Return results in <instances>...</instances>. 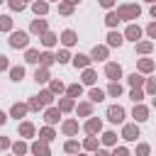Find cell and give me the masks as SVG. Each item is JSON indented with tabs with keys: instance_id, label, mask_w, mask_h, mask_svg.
I'll return each mask as SVG.
<instances>
[{
	"instance_id": "cell-1",
	"label": "cell",
	"mask_w": 156,
	"mask_h": 156,
	"mask_svg": "<svg viewBox=\"0 0 156 156\" xmlns=\"http://www.w3.org/2000/svg\"><path fill=\"white\" fill-rule=\"evenodd\" d=\"M136 15H139V7H136V5H124V7L117 12V17H119V20H122V17H124V20H129V17H136Z\"/></svg>"
},
{
	"instance_id": "cell-2",
	"label": "cell",
	"mask_w": 156,
	"mask_h": 156,
	"mask_svg": "<svg viewBox=\"0 0 156 156\" xmlns=\"http://www.w3.org/2000/svg\"><path fill=\"white\" fill-rule=\"evenodd\" d=\"M10 44H12L15 49L27 46V34H24V32H15V34H12V39H10Z\"/></svg>"
},
{
	"instance_id": "cell-3",
	"label": "cell",
	"mask_w": 156,
	"mask_h": 156,
	"mask_svg": "<svg viewBox=\"0 0 156 156\" xmlns=\"http://www.w3.org/2000/svg\"><path fill=\"white\" fill-rule=\"evenodd\" d=\"M107 115H110L112 122H122V119H124V110H122V107H110Z\"/></svg>"
},
{
	"instance_id": "cell-4",
	"label": "cell",
	"mask_w": 156,
	"mask_h": 156,
	"mask_svg": "<svg viewBox=\"0 0 156 156\" xmlns=\"http://www.w3.org/2000/svg\"><path fill=\"white\" fill-rule=\"evenodd\" d=\"M119 73H122V71H119V66H117V63H107V76H110L112 80H117V78H119Z\"/></svg>"
},
{
	"instance_id": "cell-5",
	"label": "cell",
	"mask_w": 156,
	"mask_h": 156,
	"mask_svg": "<svg viewBox=\"0 0 156 156\" xmlns=\"http://www.w3.org/2000/svg\"><path fill=\"white\" fill-rule=\"evenodd\" d=\"M107 41H110V46H119V44H122V34H117V32H112V34L107 37Z\"/></svg>"
},
{
	"instance_id": "cell-6",
	"label": "cell",
	"mask_w": 156,
	"mask_h": 156,
	"mask_svg": "<svg viewBox=\"0 0 156 156\" xmlns=\"http://www.w3.org/2000/svg\"><path fill=\"white\" fill-rule=\"evenodd\" d=\"M85 129H88L90 134H95V132H100V119H90V122L85 124Z\"/></svg>"
},
{
	"instance_id": "cell-7",
	"label": "cell",
	"mask_w": 156,
	"mask_h": 156,
	"mask_svg": "<svg viewBox=\"0 0 156 156\" xmlns=\"http://www.w3.org/2000/svg\"><path fill=\"white\" fill-rule=\"evenodd\" d=\"M136 136H139L136 127H132V124H129V127H124V139H136Z\"/></svg>"
},
{
	"instance_id": "cell-8",
	"label": "cell",
	"mask_w": 156,
	"mask_h": 156,
	"mask_svg": "<svg viewBox=\"0 0 156 156\" xmlns=\"http://www.w3.org/2000/svg\"><path fill=\"white\" fill-rule=\"evenodd\" d=\"M32 151H34L37 156H49V149H46L44 144H34V146H32Z\"/></svg>"
},
{
	"instance_id": "cell-9",
	"label": "cell",
	"mask_w": 156,
	"mask_h": 156,
	"mask_svg": "<svg viewBox=\"0 0 156 156\" xmlns=\"http://www.w3.org/2000/svg\"><path fill=\"white\" fill-rule=\"evenodd\" d=\"M139 34H141V29H139V27H129V29H127V37H129V39H134V41L139 39Z\"/></svg>"
},
{
	"instance_id": "cell-10",
	"label": "cell",
	"mask_w": 156,
	"mask_h": 156,
	"mask_svg": "<svg viewBox=\"0 0 156 156\" xmlns=\"http://www.w3.org/2000/svg\"><path fill=\"white\" fill-rule=\"evenodd\" d=\"M63 44H68V46H71V44H76V34H73L71 29H68V32H63Z\"/></svg>"
},
{
	"instance_id": "cell-11",
	"label": "cell",
	"mask_w": 156,
	"mask_h": 156,
	"mask_svg": "<svg viewBox=\"0 0 156 156\" xmlns=\"http://www.w3.org/2000/svg\"><path fill=\"white\" fill-rule=\"evenodd\" d=\"M32 29H34V32H46V22H44V20H37V22L32 24Z\"/></svg>"
},
{
	"instance_id": "cell-12",
	"label": "cell",
	"mask_w": 156,
	"mask_h": 156,
	"mask_svg": "<svg viewBox=\"0 0 156 156\" xmlns=\"http://www.w3.org/2000/svg\"><path fill=\"white\" fill-rule=\"evenodd\" d=\"M24 112H27V105H15V107H12V115H15V117H22Z\"/></svg>"
},
{
	"instance_id": "cell-13",
	"label": "cell",
	"mask_w": 156,
	"mask_h": 156,
	"mask_svg": "<svg viewBox=\"0 0 156 156\" xmlns=\"http://www.w3.org/2000/svg\"><path fill=\"white\" fill-rule=\"evenodd\" d=\"M27 61H29V63H34V61H39V51H34V49H29V51H27Z\"/></svg>"
},
{
	"instance_id": "cell-14",
	"label": "cell",
	"mask_w": 156,
	"mask_h": 156,
	"mask_svg": "<svg viewBox=\"0 0 156 156\" xmlns=\"http://www.w3.org/2000/svg\"><path fill=\"white\" fill-rule=\"evenodd\" d=\"M10 76H12V80H22L24 71H22V68H12V71H10Z\"/></svg>"
},
{
	"instance_id": "cell-15",
	"label": "cell",
	"mask_w": 156,
	"mask_h": 156,
	"mask_svg": "<svg viewBox=\"0 0 156 156\" xmlns=\"http://www.w3.org/2000/svg\"><path fill=\"white\" fill-rule=\"evenodd\" d=\"M37 102H39V105H46V102H51V93H41V95L37 98Z\"/></svg>"
},
{
	"instance_id": "cell-16",
	"label": "cell",
	"mask_w": 156,
	"mask_h": 156,
	"mask_svg": "<svg viewBox=\"0 0 156 156\" xmlns=\"http://www.w3.org/2000/svg\"><path fill=\"white\" fill-rule=\"evenodd\" d=\"M46 122H58V110H49L46 112Z\"/></svg>"
},
{
	"instance_id": "cell-17",
	"label": "cell",
	"mask_w": 156,
	"mask_h": 156,
	"mask_svg": "<svg viewBox=\"0 0 156 156\" xmlns=\"http://www.w3.org/2000/svg\"><path fill=\"white\" fill-rule=\"evenodd\" d=\"M76 129H78V124H76V122H66V124H63V132H66V134H73Z\"/></svg>"
},
{
	"instance_id": "cell-18",
	"label": "cell",
	"mask_w": 156,
	"mask_h": 156,
	"mask_svg": "<svg viewBox=\"0 0 156 156\" xmlns=\"http://www.w3.org/2000/svg\"><path fill=\"white\" fill-rule=\"evenodd\" d=\"M34 12L37 15H44L46 12V2H34Z\"/></svg>"
},
{
	"instance_id": "cell-19",
	"label": "cell",
	"mask_w": 156,
	"mask_h": 156,
	"mask_svg": "<svg viewBox=\"0 0 156 156\" xmlns=\"http://www.w3.org/2000/svg\"><path fill=\"white\" fill-rule=\"evenodd\" d=\"M12 27V20L10 17H0V29H10Z\"/></svg>"
},
{
	"instance_id": "cell-20",
	"label": "cell",
	"mask_w": 156,
	"mask_h": 156,
	"mask_svg": "<svg viewBox=\"0 0 156 156\" xmlns=\"http://www.w3.org/2000/svg\"><path fill=\"white\" fill-rule=\"evenodd\" d=\"M93 56H95V58H105V49H102V46H95V49H93Z\"/></svg>"
},
{
	"instance_id": "cell-21",
	"label": "cell",
	"mask_w": 156,
	"mask_h": 156,
	"mask_svg": "<svg viewBox=\"0 0 156 156\" xmlns=\"http://www.w3.org/2000/svg\"><path fill=\"white\" fill-rule=\"evenodd\" d=\"M73 61H76V66H88V56H80V54H78Z\"/></svg>"
},
{
	"instance_id": "cell-22",
	"label": "cell",
	"mask_w": 156,
	"mask_h": 156,
	"mask_svg": "<svg viewBox=\"0 0 156 156\" xmlns=\"http://www.w3.org/2000/svg\"><path fill=\"white\" fill-rule=\"evenodd\" d=\"M90 100L100 102V100H102V90H90Z\"/></svg>"
},
{
	"instance_id": "cell-23",
	"label": "cell",
	"mask_w": 156,
	"mask_h": 156,
	"mask_svg": "<svg viewBox=\"0 0 156 156\" xmlns=\"http://www.w3.org/2000/svg\"><path fill=\"white\" fill-rule=\"evenodd\" d=\"M134 117H136V119H146V110H144V107H136V110H134Z\"/></svg>"
},
{
	"instance_id": "cell-24",
	"label": "cell",
	"mask_w": 156,
	"mask_h": 156,
	"mask_svg": "<svg viewBox=\"0 0 156 156\" xmlns=\"http://www.w3.org/2000/svg\"><path fill=\"white\" fill-rule=\"evenodd\" d=\"M20 132H22L24 136H29V134L34 132V127H32V124H22V127H20Z\"/></svg>"
},
{
	"instance_id": "cell-25",
	"label": "cell",
	"mask_w": 156,
	"mask_h": 156,
	"mask_svg": "<svg viewBox=\"0 0 156 156\" xmlns=\"http://www.w3.org/2000/svg\"><path fill=\"white\" fill-rule=\"evenodd\" d=\"M68 95H71V98L80 95V85H71V88H68Z\"/></svg>"
},
{
	"instance_id": "cell-26",
	"label": "cell",
	"mask_w": 156,
	"mask_h": 156,
	"mask_svg": "<svg viewBox=\"0 0 156 156\" xmlns=\"http://www.w3.org/2000/svg\"><path fill=\"white\" fill-rule=\"evenodd\" d=\"M117 22H119V17H117L115 12H110V15H107V24H117Z\"/></svg>"
},
{
	"instance_id": "cell-27",
	"label": "cell",
	"mask_w": 156,
	"mask_h": 156,
	"mask_svg": "<svg viewBox=\"0 0 156 156\" xmlns=\"http://www.w3.org/2000/svg\"><path fill=\"white\" fill-rule=\"evenodd\" d=\"M83 80H85V83H93V80H95V73H93V71H85Z\"/></svg>"
},
{
	"instance_id": "cell-28",
	"label": "cell",
	"mask_w": 156,
	"mask_h": 156,
	"mask_svg": "<svg viewBox=\"0 0 156 156\" xmlns=\"http://www.w3.org/2000/svg\"><path fill=\"white\" fill-rule=\"evenodd\" d=\"M12 149H15V154H17V156H20V154H24V151H27V146H24V144H15V146H12Z\"/></svg>"
},
{
	"instance_id": "cell-29",
	"label": "cell",
	"mask_w": 156,
	"mask_h": 156,
	"mask_svg": "<svg viewBox=\"0 0 156 156\" xmlns=\"http://www.w3.org/2000/svg\"><path fill=\"white\" fill-rule=\"evenodd\" d=\"M10 5H12V10H22V7H24L22 0H10Z\"/></svg>"
},
{
	"instance_id": "cell-30",
	"label": "cell",
	"mask_w": 156,
	"mask_h": 156,
	"mask_svg": "<svg viewBox=\"0 0 156 156\" xmlns=\"http://www.w3.org/2000/svg\"><path fill=\"white\" fill-rule=\"evenodd\" d=\"M54 41H56V37H54V34H46V37H44V44H46V46H51Z\"/></svg>"
},
{
	"instance_id": "cell-31",
	"label": "cell",
	"mask_w": 156,
	"mask_h": 156,
	"mask_svg": "<svg viewBox=\"0 0 156 156\" xmlns=\"http://www.w3.org/2000/svg\"><path fill=\"white\" fill-rule=\"evenodd\" d=\"M110 93H112V95H119V93H122V88H119L117 83H112V85H110Z\"/></svg>"
},
{
	"instance_id": "cell-32",
	"label": "cell",
	"mask_w": 156,
	"mask_h": 156,
	"mask_svg": "<svg viewBox=\"0 0 156 156\" xmlns=\"http://www.w3.org/2000/svg\"><path fill=\"white\" fill-rule=\"evenodd\" d=\"M51 136H54V132H51V129H44V132H41V139H44V141H49Z\"/></svg>"
},
{
	"instance_id": "cell-33",
	"label": "cell",
	"mask_w": 156,
	"mask_h": 156,
	"mask_svg": "<svg viewBox=\"0 0 156 156\" xmlns=\"http://www.w3.org/2000/svg\"><path fill=\"white\" fill-rule=\"evenodd\" d=\"M39 58H41V61H44V66H49V63H51V58H54V56H51V54H44V56H39Z\"/></svg>"
},
{
	"instance_id": "cell-34",
	"label": "cell",
	"mask_w": 156,
	"mask_h": 156,
	"mask_svg": "<svg viewBox=\"0 0 156 156\" xmlns=\"http://www.w3.org/2000/svg\"><path fill=\"white\" fill-rule=\"evenodd\" d=\"M34 78H37V80H46V71H37Z\"/></svg>"
},
{
	"instance_id": "cell-35",
	"label": "cell",
	"mask_w": 156,
	"mask_h": 156,
	"mask_svg": "<svg viewBox=\"0 0 156 156\" xmlns=\"http://www.w3.org/2000/svg\"><path fill=\"white\" fill-rule=\"evenodd\" d=\"M129 83H132V85H139V83H141V76H136V73H134V76L129 78Z\"/></svg>"
},
{
	"instance_id": "cell-36",
	"label": "cell",
	"mask_w": 156,
	"mask_h": 156,
	"mask_svg": "<svg viewBox=\"0 0 156 156\" xmlns=\"http://www.w3.org/2000/svg\"><path fill=\"white\" fill-rule=\"evenodd\" d=\"M71 107H73L71 100H61V110H71Z\"/></svg>"
},
{
	"instance_id": "cell-37",
	"label": "cell",
	"mask_w": 156,
	"mask_h": 156,
	"mask_svg": "<svg viewBox=\"0 0 156 156\" xmlns=\"http://www.w3.org/2000/svg\"><path fill=\"white\" fill-rule=\"evenodd\" d=\"M102 139H105V144H112V141H115V134H112V132H107Z\"/></svg>"
},
{
	"instance_id": "cell-38",
	"label": "cell",
	"mask_w": 156,
	"mask_h": 156,
	"mask_svg": "<svg viewBox=\"0 0 156 156\" xmlns=\"http://www.w3.org/2000/svg\"><path fill=\"white\" fill-rule=\"evenodd\" d=\"M151 66H154L151 61H141V71H151Z\"/></svg>"
},
{
	"instance_id": "cell-39",
	"label": "cell",
	"mask_w": 156,
	"mask_h": 156,
	"mask_svg": "<svg viewBox=\"0 0 156 156\" xmlns=\"http://www.w3.org/2000/svg\"><path fill=\"white\" fill-rule=\"evenodd\" d=\"M78 112H80V115H88V112H90V105H80Z\"/></svg>"
},
{
	"instance_id": "cell-40",
	"label": "cell",
	"mask_w": 156,
	"mask_h": 156,
	"mask_svg": "<svg viewBox=\"0 0 156 156\" xmlns=\"http://www.w3.org/2000/svg\"><path fill=\"white\" fill-rule=\"evenodd\" d=\"M95 146H98L95 139H88V141H85V149H95Z\"/></svg>"
},
{
	"instance_id": "cell-41",
	"label": "cell",
	"mask_w": 156,
	"mask_h": 156,
	"mask_svg": "<svg viewBox=\"0 0 156 156\" xmlns=\"http://www.w3.org/2000/svg\"><path fill=\"white\" fill-rule=\"evenodd\" d=\"M51 90H56V93H61V90H63V85H61V83H51Z\"/></svg>"
},
{
	"instance_id": "cell-42",
	"label": "cell",
	"mask_w": 156,
	"mask_h": 156,
	"mask_svg": "<svg viewBox=\"0 0 156 156\" xmlns=\"http://www.w3.org/2000/svg\"><path fill=\"white\" fill-rule=\"evenodd\" d=\"M141 98H144V95H141L139 90H132V100H141Z\"/></svg>"
},
{
	"instance_id": "cell-43",
	"label": "cell",
	"mask_w": 156,
	"mask_h": 156,
	"mask_svg": "<svg viewBox=\"0 0 156 156\" xmlns=\"http://www.w3.org/2000/svg\"><path fill=\"white\" fill-rule=\"evenodd\" d=\"M66 149H68V151H76V149H78V144H76V141H68V144H66Z\"/></svg>"
},
{
	"instance_id": "cell-44",
	"label": "cell",
	"mask_w": 156,
	"mask_h": 156,
	"mask_svg": "<svg viewBox=\"0 0 156 156\" xmlns=\"http://www.w3.org/2000/svg\"><path fill=\"white\" fill-rule=\"evenodd\" d=\"M2 68H7V58H5V56H0V71H2Z\"/></svg>"
},
{
	"instance_id": "cell-45",
	"label": "cell",
	"mask_w": 156,
	"mask_h": 156,
	"mask_svg": "<svg viewBox=\"0 0 156 156\" xmlns=\"http://www.w3.org/2000/svg\"><path fill=\"white\" fill-rule=\"evenodd\" d=\"M7 144H10V141H7V139H0V149H5V146H7Z\"/></svg>"
},
{
	"instance_id": "cell-46",
	"label": "cell",
	"mask_w": 156,
	"mask_h": 156,
	"mask_svg": "<svg viewBox=\"0 0 156 156\" xmlns=\"http://www.w3.org/2000/svg\"><path fill=\"white\" fill-rule=\"evenodd\" d=\"M115 156H127V151H124V149H117V154H115Z\"/></svg>"
},
{
	"instance_id": "cell-47",
	"label": "cell",
	"mask_w": 156,
	"mask_h": 156,
	"mask_svg": "<svg viewBox=\"0 0 156 156\" xmlns=\"http://www.w3.org/2000/svg\"><path fill=\"white\" fill-rule=\"evenodd\" d=\"M100 2H102L105 7H110V5H112V0H100Z\"/></svg>"
},
{
	"instance_id": "cell-48",
	"label": "cell",
	"mask_w": 156,
	"mask_h": 156,
	"mask_svg": "<svg viewBox=\"0 0 156 156\" xmlns=\"http://www.w3.org/2000/svg\"><path fill=\"white\" fill-rule=\"evenodd\" d=\"M5 119H7V117H5V115H2V112H0V124H2V122H5Z\"/></svg>"
},
{
	"instance_id": "cell-49",
	"label": "cell",
	"mask_w": 156,
	"mask_h": 156,
	"mask_svg": "<svg viewBox=\"0 0 156 156\" xmlns=\"http://www.w3.org/2000/svg\"><path fill=\"white\" fill-rule=\"evenodd\" d=\"M98 156H107V154H105V151H98Z\"/></svg>"
},
{
	"instance_id": "cell-50",
	"label": "cell",
	"mask_w": 156,
	"mask_h": 156,
	"mask_svg": "<svg viewBox=\"0 0 156 156\" xmlns=\"http://www.w3.org/2000/svg\"><path fill=\"white\" fill-rule=\"evenodd\" d=\"M76 2H78V0H68V5H76Z\"/></svg>"
}]
</instances>
